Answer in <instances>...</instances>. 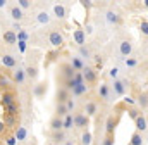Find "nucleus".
<instances>
[{
  "label": "nucleus",
  "instance_id": "obj_45",
  "mask_svg": "<svg viewBox=\"0 0 148 145\" xmlns=\"http://www.w3.org/2000/svg\"><path fill=\"white\" fill-rule=\"evenodd\" d=\"M62 145H76V144H74V140H73V138H66V142H64Z\"/></svg>",
  "mask_w": 148,
  "mask_h": 145
},
{
  "label": "nucleus",
  "instance_id": "obj_33",
  "mask_svg": "<svg viewBox=\"0 0 148 145\" xmlns=\"http://www.w3.org/2000/svg\"><path fill=\"white\" fill-rule=\"evenodd\" d=\"M16 5H17L23 12H24V10H29V9L33 7V3H31L29 0H17V3H16Z\"/></svg>",
  "mask_w": 148,
  "mask_h": 145
},
{
  "label": "nucleus",
  "instance_id": "obj_12",
  "mask_svg": "<svg viewBox=\"0 0 148 145\" xmlns=\"http://www.w3.org/2000/svg\"><path fill=\"white\" fill-rule=\"evenodd\" d=\"M88 90H90V86H88L86 83H83V85H77V86H74L73 90L69 92V97H71V99H74V100H77L79 97L86 95V93H88Z\"/></svg>",
  "mask_w": 148,
  "mask_h": 145
},
{
  "label": "nucleus",
  "instance_id": "obj_41",
  "mask_svg": "<svg viewBox=\"0 0 148 145\" xmlns=\"http://www.w3.org/2000/svg\"><path fill=\"white\" fill-rule=\"evenodd\" d=\"M127 114H129V117H133V119H136V117H138V116H140L141 112H140V110H136L134 107H129V109H127Z\"/></svg>",
  "mask_w": 148,
  "mask_h": 145
},
{
  "label": "nucleus",
  "instance_id": "obj_38",
  "mask_svg": "<svg viewBox=\"0 0 148 145\" xmlns=\"http://www.w3.org/2000/svg\"><path fill=\"white\" fill-rule=\"evenodd\" d=\"M2 121H3V124H5V128H7V126H12V124H16V116L5 114V117H3Z\"/></svg>",
  "mask_w": 148,
  "mask_h": 145
},
{
  "label": "nucleus",
  "instance_id": "obj_14",
  "mask_svg": "<svg viewBox=\"0 0 148 145\" xmlns=\"http://www.w3.org/2000/svg\"><path fill=\"white\" fill-rule=\"evenodd\" d=\"M9 16H10V19L14 21V23H21L23 19H24V12L14 3V5H9Z\"/></svg>",
  "mask_w": 148,
  "mask_h": 145
},
{
  "label": "nucleus",
  "instance_id": "obj_32",
  "mask_svg": "<svg viewBox=\"0 0 148 145\" xmlns=\"http://www.w3.org/2000/svg\"><path fill=\"white\" fill-rule=\"evenodd\" d=\"M138 64H140L138 57H133V55H129V57H126V59H124V66H126L127 69H134Z\"/></svg>",
  "mask_w": 148,
  "mask_h": 145
},
{
  "label": "nucleus",
  "instance_id": "obj_7",
  "mask_svg": "<svg viewBox=\"0 0 148 145\" xmlns=\"http://www.w3.org/2000/svg\"><path fill=\"white\" fill-rule=\"evenodd\" d=\"M52 12H53V16H55L59 21H66L67 16H69V9H67V5H64V3H53V5H52Z\"/></svg>",
  "mask_w": 148,
  "mask_h": 145
},
{
  "label": "nucleus",
  "instance_id": "obj_16",
  "mask_svg": "<svg viewBox=\"0 0 148 145\" xmlns=\"http://www.w3.org/2000/svg\"><path fill=\"white\" fill-rule=\"evenodd\" d=\"M12 79H14V83H16V85L23 86V85L26 83V74H24V68L17 66V68L14 69V72H12Z\"/></svg>",
  "mask_w": 148,
  "mask_h": 145
},
{
  "label": "nucleus",
  "instance_id": "obj_26",
  "mask_svg": "<svg viewBox=\"0 0 148 145\" xmlns=\"http://www.w3.org/2000/svg\"><path fill=\"white\" fill-rule=\"evenodd\" d=\"M66 138H67V133L64 131V130H60V131H53L52 133V142L55 145H62L66 142Z\"/></svg>",
  "mask_w": 148,
  "mask_h": 145
},
{
  "label": "nucleus",
  "instance_id": "obj_28",
  "mask_svg": "<svg viewBox=\"0 0 148 145\" xmlns=\"http://www.w3.org/2000/svg\"><path fill=\"white\" fill-rule=\"evenodd\" d=\"M48 128H50L52 133H53V131H60V130H62V117L53 116V117L50 119V123H48Z\"/></svg>",
  "mask_w": 148,
  "mask_h": 145
},
{
  "label": "nucleus",
  "instance_id": "obj_37",
  "mask_svg": "<svg viewBox=\"0 0 148 145\" xmlns=\"http://www.w3.org/2000/svg\"><path fill=\"white\" fill-rule=\"evenodd\" d=\"M16 36H17V40H21V41H28V40H29V33H28L26 30H23V28L16 33Z\"/></svg>",
  "mask_w": 148,
  "mask_h": 145
},
{
  "label": "nucleus",
  "instance_id": "obj_19",
  "mask_svg": "<svg viewBox=\"0 0 148 145\" xmlns=\"http://www.w3.org/2000/svg\"><path fill=\"white\" fill-rule=\"evenodd\" d=\"M83 112L91 119L93 116H97V112H98V104L95 102V100H88L86 104H84V109H83Z\"/></svg>",
  "mask_w": 148,
  "mask_h": 145
},
{
  "label": "nucleus",
  "instance_id": "obj_4",
  "mask_svg": "<svg viewBox=\"0 0 148 145\" xmlns=\"http://www.w3.org/2000/svg\"><path fill=\"white\" fill-rule=\"evenodd\" d=\"M47 40H48V45L53 47V48H60V47L64 45V35H62L59 30H50Z\"/></svg>",
  "mask_w": 148,
  "mask_h": 145
},
{
  "label": "nucleus",
  "instance_id": "obj_3",
  "mask_svg": "<svg viewBox=\"0 0 148 145\" xmlns=\"http://www.w3.org/2000/svg\"><path fill=\"white\" fill-rule=\"evenodd\" d=\"M73 121H74L73 128H76V130L84 131V130H88V128H90V117H88L83 110H74Z\"/></svg>",
  "mask_w": 148,
  "mask_h": 145
},
{
  "label": "nucleus",
  "instance_id": "obj_40",
  "mask_svg": "<svg viewBox=\"0 0 148 145\" xmlns=\"http://www.w3.org/2000/svg\"><path fill=\"white\" fill-rule=\"evenodd\" d=\"M16 45H17V48H19V52H21V54H24V52H26V48H28V41H21V40H17V43H16Z\"/></svg>",
  "mask_w": 148,
  "mask_h": 145
},
{
  "label": "nucleus",
  "instance_id": "obj_42",
  "mask_svg": "<svg viewBox=\"0 0 148 145\" xmlns=\"http://www.w3.org/2000/svg\"><path fill=\"white\" fill-rule=\"evenodd\" d=\"M140 31L143 33V36L148 35V23H147V19H143V23L140 24Z\"/></svg>",
  "mask_w": 148,
  "mask_h": 145
},
{
  "label": "nucleus",
  "instance_id": "obj_18",
  "mask_svg": "<svg viewBox=\"0 0 148 145\" xmlns=\"http://www.w3.org/2000/svg\"><path fill=\"white\" fill-rule=\"evenodd\" d=\"M2 40H3V43H5V45H9V47L16 45V43H17L16 31H12V30H5V31L2 33Z\"/></svg>",
  "mask_w": 148,
  "mask_h": 145
},
{
  "label": "nucleus",
  "instance_id": "obj_29",
  "mask_svg": "<svg viewBox=\"0 0 148 145\" xmlns=\"http://www.w3.org/2000/svg\"><path fill=\"white\" fill-rule=\"evenodd\" d=\"M14 137H16L17 144H19V142H24V140L28 138V130H26V126H17V128H16Z\"/></svg>",
  "mask_w": 148,
  "mask_h": 145
},
{
  "label": "nucleus",
  "instance_id": "obj_23",
  "mask_svg": "<svg viewBox=\"0 0 148 145\" xmlns=\"http://www.w3.org/2000/svg\"><path fill=\"white\" fill-rule=\"evenodd\" d=\"M69 64H71V68H73L76 72H81V69L86 66V64H84V61H83V59H79L77 55H71V59H69Z\"/></svg>",
  "mask_w": 148,
  "mask_h": 145
},
{
  "label": "nucleus",
  "instance_id": "obj_36",
  "mask_svg": "<svg viewBox=\"0 0 148 145\" xmlns=\"http://www.w3.org/2000/svg\"><path fill=\"white\" fill-rule=\"evenodd\" d=\"M64 106H66V109H67V112H69V114H73L74 110H76V107H77L76 100H74V99H71V97L66 100V104H64Z\"/></svg>",
  "mask_w": 148,
  "mask_h": 145
},
{
  "label": "nucleus",
  "instance_id": "obj_43",
  "mask_svg": "<svg viewBox=\"0 0 148 145\" xmlns=\"http://www.w3.org/2000/svg\"><path fill=\"white\" fill-rule=\"evenodd\" d=\"M5 145H17V140H16V137H14V135H9V137L5 138Z\"/></svg>",
  "mask_w": 148,
  "mask_h": 145
},
{
  "label": "nucleus",
  "instance_id": "obj_13",
  "mask_svg": "<svg viewBox=\"0 0 148 145\" xmlns=\"http://www.w3.org/2000/svg\"><path fill=\"white\" fill-rule=\"evenodd\" d=\"M24 74H26V79H29V81H36V79H38V74H40V69H38L36 62L28 64V66L24 68Z\"/></svg>",
  "mask_w": 148,
  "mask_h": 145
},
{
  "label": "nucleus",
  "instance_id": "obj_25",
  "mask_svg": "<svg viewBox=\"0 0 148 145\" xmlns=\"http://www.w3.org/2000/svg\"><path fill=\"white\" fill-rule=\"evenodd\" d=\"M134 102H136V104H138L140 107L143 109V112H145V110H147V107H148V93H147V90H143V92H140Z\"/></svg>",
  "mask_w": 148,
  "mask_h": 145
},
{
  "label": "nucleus",
  "instance_id": "obj_1",
  "mask_svg": "<svg viewBox=\"0 0 148 145\" xmlns=\"http://www.w3.org/2000/svg\"><path fill=\"white\" fill-rule=\"evenodd\" d=\"M2 107L3 110L9 114V116H17L19 107H17V99H16V93L14 92H5L2 93Z\"/></svg>",
  "mask_w": 148,
  "mask_h": 145
},
{
  "label": "nucleus",
  "instance_id": "obj_10",
  "mask_svg": "<svg viewBox=\"0 0 148 145\" xmlns=\"http://www.w3.org/2000/svg\"><path fill=\"white\" fill-rule=\"evenodd\" d=\"M134 126H136V131L138 133H147L148 130V121H147V116H145V112H141L136 119H134Z\"/></svg>",
  "mask_w": 148,
  "mask_h": 145
},
{
  "label": "nucleus",
  "instance_id": "obj_24",
  "mask_svg": "<svg viewBox=\"0 0 148 145\" xmlns=\"http://www.w3.org/2000/svg\"><path fill=\"white\" fill-rule=\"evenodd\" d=\"M69 99V92L62 86H57V93H55V102L57 104H66V100Z\"/></svg>",
  "mask_w": 148,
  "mask_h": 145
},
{
  "label": "nucleus",
  "instance_id": "obj_47",
  "mask_svg": "<svg viewBox=\"0 0 148 145\" xmlns=\"http://www.w3.org/2000/svg\"><path fill=\"white\" fill-rule=\"evenodd\" d=\"M5 5H7V2H5V0H0V9H3Z\"/></svg>",
  "mask_w": 148,
  "mask_h": 145
},
{
  "label": "nucleus",
  "instance_id": "obj_27",
  "mask_svg": "<svg viewBox=\"0 0 148 145\" xmlns=\"http://www.w3.org/2000/svg\"><path fill=\"white\" fill-rule=\"evenodd\" d=\"M77 57L83 59V61H90L93 57V54H91V50L86 45H83V47H77Z\"/></svg>",
  "mask_w": 148,
  "mask_h": 145
},
{
  "label": "nucleus",
  "instance_id": "obj_31",
  "mask_svg": "<svg viewBox=\"0 0 148 145\" xmlns=\"http://www.w3.org/2000/svg\"><path fill=\"white\" fill-rule=\"evenodd\" d=\"M81 145H93V135L90 130L81 131Z\"/></svg>",
  "mask_w": 148,
  "mask_h": 145
},
{
  "label": "nucleus",
  "instance_id": "obj_11",
  "mask_svg": "<svg viewBox=\"0 0 148 145\" xmlns=\"http://www.w3.org/2000/svg\"><path fill=\"white\" fill-rule=\"evenodd\" d=\"M0 62L5 66V68H9V69H16L19 64H17V59H16V55H12V54H2V57H0Z\"/></svg>",
  "mask_w": 148,
  "mask_h": 145
},
{
  "label": "nucleus",
  "instance_id": "obj_48",
  "mask_svg": "<svg viewBox=\"0 0 148 145\" xmlns=\"http://www.w3.org/2000/svg\"><path fill=\"white\" fill-rule=\"evenodd\" d=\"M33 145H35V144H33Z\"/></svg>",
  "mask_w": 148,
  "mask_h": 145
},
{
  "label": "nucleus",
  "instance_id": "obj_35",
  "mask_svg": "<svg viewBox=\"0 0 148 145\" xmlns=\"http://www.w3.org/2000/svg\"><path fill=\"white\" fill-rule=\"evenodd\" d=\"M109 78H110V79L121 78V68H119V66H112L110 69H109Z\"/></svg>",
  "mask_w": 148,
  "mask_h": 145
},
{
  "label": "nucleus",
  "instance_id": "obj_17",
  "mask_svg": "<svg viewBox=\"0 0 148 145\" xmlns=\"http://www.w3.org/2000/svg\"><path fill=\"white\" fill-rule=\"evenodd\" d=\"M50 21H52V16H50V12L47 10V9H40L36 12V23L38 24H50Z\"/></svg>",
  "mask_w": 148,
  "mask_h": 145
},
{
  "label": "nucleus",
  "instance_id": "obj_39",
  "mask_svg": "<svg viewBox=\"0 0 148 145\" xmlns=\"http://www.w3.org/2000/svg\"><path fill=\"white\" fill-rule=\"evenodd\" d=\"M115 144V135H105V138L102 140V145H114Z\"/></svg>",
  "mask_w": 148,
  "mask_h": 145
},
{
  "label": "nucleus",
  "instance_id": "obj_6",
  "mask_svg": "<svg viewBox=\"0 0 148 145\" xmlns=\"http://www.w3.org/2000/svg\"><path fill=\"white\" fill-rule=\"evenodd\" d=\"M133 50H134V43H133V40L127 36V38H122L121 41H119V54L126 59V57H129L131 54H133Z\"/></svg>",
  "mask_w": 148,
  "mask_h": 145
},
{
  "label": "nucleus",
  "instance_id": "obj_22",
  "mask_svg": "<svg viewBox=\"0 0 148 145\" xmlns=\"http://www.w3.org/2000/svg\"><path fill=\"white\" fill-rule=\"evenodd\" d=\"M105 19H107L109 24H119V23H121V16H119V12L114 10V9H109V10L105 12Z\"/></svg>",
  "mask_w": 148,
  "mask_h": 145
},
{
  "label": "nucleus",
  "instance_id": "obj_46",
  "mask_svg": "<svg viewBox=\"0 0 148 145\" xmlns=\"http://www.w3.org/2000/svg\"><path fill=\"white\" fill-rule=\"evenodd\" d=\"M3 131H5V124H3V121L0 119V135H2Z\"/></svg>",
  "mask_w": 148,
  "mask_h": 145
},
{
  "label": "nucleus",
  "instance_id": "obj_2",
  "mask_svg": "<svg viewBox=\"0 0 148 145\" xmlns=\"http://www.w3.org/2000/svg\"><path fill=\"white\" fill-rule=\"evenodd\" d=\"M129 90V79L127 78H117L114 79L110 85V92L114 93V97H124Z\"/></svg>",
  "mask_w": 148,
  "mask_h": 145
},
{
  "label": "nucleus",
  "instance_id": "obj_44",
  "mask_svg": "<svg viewBox=\"0 0 148 145\" xmlns=\"http://www.w3.org/2000/svg\"><path fill=\"white\" fill-rule=\"evenodd\" d=\"M122 100H124V104H127V106H134V104H136V102H134V99H131L129 95H124V99H122Z\"/></svg>",
  "mask_w": 148,
  "mask_h": 145
},
{
  "label": "nucleus",
  "instance_id": "obj_15",
  "mask_svg": "<svg viewBox=\"0 0 148 145\" xmlns=\"http://www.w3.org/2000/svg\"><path fill=\"white\" fill-rule=\"evenodd\" d=\"M119 124V117L115 116H109L107 121H105V135H115V128Z\"/></svg>",
  "mask_w": 148,
  "mask_h": 145
},
{
  "label": "nucleus",
  "instance_id": "obj_20",
  "mask_svg": "<svg viewBox=\"0 0 148 145\" xmlns=\"http://www.w3.org/2000/svg\"><path fill=\"white\" fill-rule=\"evenodd\" d=\"M73 40H74V43H76L77 47H83V45L86 43V35H84V30H81V28L74 30V31H73Z\"/></svg>",
  "mask_w": 148,
  "mask_h": 145
},
{
  "label": "nucleus",
  "instance_id": "obj_9",
  "mask_svg": "<svg viewBox=\"0 0 148 145\" xmlns=\"http://www.w3.org/2000/svg\"><path fill=\"white\" fill-rule=\"evenodd\" d=\"M74 74H76V71L71 68V64H69V62H64V64H60V68H59L60 83H62V81H67V79H71Z\"/></svg>",
  "mask_w": 148,
  "mask_h": 145
},
{
  "label": "nucleus",
  "instance_id": "obj_5",
  "mask_svg": "<svg viewBox=\"0 0 148 145\" xmlns=\"http://www.w3.org/2000/svg\"><path fill=\"white\" fill-rule=\"evenodd\" d=\"M81 76H83V81L90 86V85H95L97 79H98V74H97V69L91 68V66H84L81 69Z\"/></svg>",
  "mask_w": 148,
  "mask_h": 145
},
{
  "label": "nucleus",
  "instance_id": "obj_21",
  "mask_svg": "<svg viewBox=\"0 0 148 145\" xmlns=\"http://www.w3.org/2000/svg\"><path fill=\"white\" fill-rule=\"evenodd\" d=\"M47 81H38L36 85L33 86V93H35V97L36 99H43L45 97V93H47Z\"/></svg>",
  "mask_w": 148,
  "mask_h": 145
},
{
  "label": "nucleus",
  "instance_id": "obj_8",
  "mask_svg": "<svg viewBox=\"0 0 148 145\" xmlns=\"http://www.w3.org/2000/svg\"><path fill=\"white\" fill-rule=\"evenodd\" d=\"M97 92H98V97L103 99V100H107V102H114V100H115L114 93L110 92V85H109V83H100Z\"/></svg>",
  "mask_w": 148,
  "mask_h": 145
},
{
  "label": "nucleus",
  "instance_id": "obj_34",
  "mask_svg": "<svg viewBox=\"0 0 148 145\" xmlns=\"http://www.w3.org/2000/svg\"><path fill=\"white\" fill-rule=\"evenodd\" d=\"M66 114H69V112H67V109H66L64 104H57V106H55V116H57V117H64Z\"/></svg>",
  "mask_w": 148,
  "mask_h": 145
},
{
  "label": "nucleus",
  "instance_id": "obj_30",
  "mask_svg": "<svg viewBox=\"0 0 148 145\" xmlns=\"http://www.w3.org/2000/svg\"><path fill=\"white\" fill-rule=\"evenodd\" d=\"M129 145H145V135H143V133H138V131H134V133L131 135Z\"/></svg>",
  "mask_w": 148,
  "mask_h": 145
}]
</instances>
